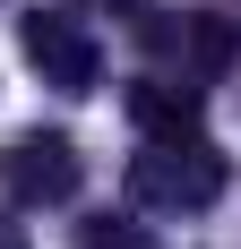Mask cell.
I'll use <instances>...</instances> for the list:
<instances>
[{"label": "cell", "mask_w": 241, "mask_h": 249, "mask_svg": "<svg viewBox=\"0 0 241 249\" xmlns=\"http://www.w3.org/2000/svg\"><path fill=\"white\" fill-rule=\"evenodd\" d=\"M224 155L216 138L198 129V138H146L138 155H129V198L155 206V215H198V206H216L224 198Z\"/></svg>", "instance_id": "6da1fadb"}, {"label": "cell", "mask_w": 241, "mask_h": 249, "mask_svg": "<svg viewBox=\"0 0 241 249\" xmlns=\"http://www.w3.org/2000/svg\"><path fill=\"white\" fill-rule=\"evenodd\" d=\"M138 43H146V60H155L164 77L207 86V77H224V69H233L241 35L216 18V9H164V18H146V26H138Z\"/></svg>", "instance_id": "7a4b0ae2"}, {"label": "cell", "mask_w": 241, "mask_h": 249, "mask_svg": "<svg viewBox=\"0 0 241 249\" xmlns=\"http://www.w3.org/2000/svg\"><path fill=\"white\" fill-rule=\"evenodd\" d=\"M0 180H9L18 206H60V198H78L86 163H78V146L60 138V129H26V138L0 146Z\"/></svg>", "instance_id": "3957f363"}, {"label": "cell", "mask_w": 241, "mask_h": 249, "mask_svg": "<svg viewBox=\"0 0 241 249\" xmlns=\"http://www.w3.org/2000/svg\"><path fill=\"white\" fill-rule=\"evenodd\" d=\"M18 43H26V60H35V77H43V86H60V95H86V86L103 77L95 35H86L69 9H35V18L18 26Z\"/></svg>", "instance_id": "277c9868"}, {"label": "cell", "mask_w": 241, "mask_h": 249, "mask_svg": "<svg viewBox=\"0 0 241 249\" xmlns=\"http://www.w3.org/2000/svg\"><path fill=\"white\" fill-rule=\"evenodd\" d=\"M129 121H138V138H198L207 95L181 86V77H164V69H146L138 86H129Z\"/></svg>", "instance_id": "5b68a950"}, {"label": "cell", "mask_w": 241, "mask_h": 249, "mask_svg": "<svg viewBox=\"0 0 241 249\" xmlns=\"http://www.w3.org/2000/svg\"><path fill=\"white\" fill-rule=\"evenodd\" d=\"M78 249H146V232L129 224V215H86V224H78Z\"/></svg>", "instance_id": "8992f818"}, {"label": "cell", "mask_w": 241, "mask_h": 249, "mask_svg": "<svg viewBox=\"0 0 241 249\" xmlns=\"http://www.w3.org/2000/svg\"><path fill=\"white\" fill-rule=\"evenodd\" d=\"M78 9H103V18H129V9H146V0H78Z\"/></svg>", "instance_id": "52a82bcc"}, {"label": "cell", "mask_w": 241, "mask_h": 249, "mask_svg": "<svg viewBox=\"0 0 241 249\" xmlns=\"http://www.w3.org/2000/svg\"><path fill=\"white\" fill-rule=\"evenodd\" d=\"M0 249H35V241H26V224H9V215H0Z\"/></svg>", "instance_id": "ba28073f"}]
</instances>
